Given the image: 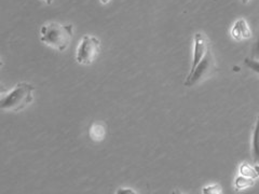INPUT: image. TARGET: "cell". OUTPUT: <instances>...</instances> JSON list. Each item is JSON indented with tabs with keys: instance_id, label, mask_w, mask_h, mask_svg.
Here are the masks:
<instances>
[{
	"instance_id": "obj_15",
	"label": "cell",
	"mask_w": 259,
	"mask_h": 194,
	"mask_svg": "<svg viewBox=\"0 0 259 194\" xmlns=\"http://www.w3.org/2000/svg\"><path fill=\"white\" fill-rule=\"evenodd\" d=\"M110 2V0H101V3L103 4V5H106V4H108Z\"/></svg>"
},
{
	"instance_id": "obj_2",
	"label": "cell",
	"mask_w": 259,
	"mask_h": 194,
	"mask_svg": "<svg viewBox=\"0 0 259 194\" xmlns=\"http://www.w3.org/2000/svg\"><path fill=\"white\" fill-rule=\"evenodd\" d=\"M35 86L26 82L15 85L13 90L0 102V108L9 111H21L25 109L34 100Z\"/></svg>"
},
{
	"instance_id": "obj_3",
	"label": "cell",
	"mask_w": 259,
	"mask_h": 194,
	"mask_svg": "<svg viewBox=\"0 0 259 194\" xmlns=\"http://www.w3.org/2000/svg\"><path fill=\"white\" fill-rule=\"evenodd\" d=\"M214 68H215V60L212 52H210V50L208 48L206 54L204 55V58L202 59V61L197 65V67L190 71V74L188 75L187 79H186L184 85L187 87L196 85L197 83L201 82L202 80H204L212 74Z\"/></svg>"
},
{
	"instance_id": "obj_13",
	"label": "cell",
	"mask_w": 259,
	"mask_h": 194,
	"mask_svg": "<svg viewBox=\"0 0 259 194\" xmlns=\"http://www.w3.org/2000/svg\"><path fill=\"white\" fill-rule=\"evenodd\" d=\"M250 59L259 61V36L257 38V41L254 44V47L252 50V58H250Z\"/></svg>"
},
{
	"instance_id": "obj_4",
	"label": "cell",
	"mask_w": 259,
	"mask_h": 194,
	"mask_svg": "<svg viewBox=\"0 0 259 194\" xmlns=\"http://www.w3.org/2000/svg\"><path fill=\"white\" fill-rule=\"evenodd\" d=\"M101 50V41L93 36L85 35L81 40L77 50L76 60L81 65L92 64L99 55Z\"/></svg>"
},
{
	"instance_id": "obj_16",
	"label": "cell",
	"mask_w": 259,
	"mask_h": 194,
	"mask_svg": "<svg viewBox=\"0 0 259 194\" xmlns=\"http://www.w3.org/2000/svg\"><path fill=\"white\" fill-rule=\"evenodd\" d=\"M45 2H46V4H47V5H52L53 0H45Z\"/></svg>"
},
{
	"instance_id": "obj_7",
	"label": "cell",
	"mask_w": 259,
	"mask_h": 194,
	"mask_svg": "<svg viewBox=\"0 0 259 194\" xmlns=\"http://www.w3.org/2000/svg\"><path fill=\"white\" fill-rule=\"evenodd\" d=\"M105 135H106V127L103 123H93L89 129V136L94 141H101L104 139Z\"/></svg>"
},
{
	"instance_id": "obj_8",
	"label": "cell",
	"mask_w": 259,
	"mask_h": 194,
	"mask_svg": "<svg viewBox=\"0 0 259 194\" xmlns=\"http://www.w3.org/2000/svg\"><path fill=\"white\" fill-rule=\"evenodd\" d=\"M253 160L256 165H259V116L257 118L256 126L254 129V135H253Z\"/></svg>"
},
{
	"instance_id": "obj_17",
	"label": "cell",
	"mask_w": 259,
	"mask_h": 194,
	"mask_svg": "<svg viewBox=\"0 0 259 194\" xmlns=\"http://www.w3.org/2000/svg\"><path fill=\"white\" fill-rule=\"evenodd\" d=\"M255 169H256V172H257V174L259 175V165H255Z\"/></svg>"
},
{
	"instance_id": "obj_10",
	"label": "cell",
	"mask_w": 259,
	"mask_h": 194,
	"mask_svg": "<svg viewBox=\"0 0 259 194\" xmlns=\"http://www.w3.org/2000/svg\"><path fill=\"white\" fill-rule=\"evenodd\" d=\"M240 173L242 176L245 177H249V178H256L259 175L257 174L255 167H252L250 165H248L247 163H243L241 168H240Z\"/></svg>"
},
{
	"instance_id": "obj_1",
	"label": "cell",
	"mask_w": 259,
	"mask_h": 194,
	"mask_svg": "<svg viewBox=\"0 0 259 194\" xmlns=\"http://www.w3.org/2000/svg\"><path fill=\"white\" fill-rule=\"evenodd\" d=\"M74 36V25H62L59 23H49L40 28V40L49 46L61 52L65 51L70 44Z\"/></svg>"
},
{
	"instance_id": "obj_14",
	"label": "cell",
	"mask_w": 259,
	"mask_h": 194,
	"mask_svg": "<svg viewBox=\"0 0 259 194\" xmlns=\"http://www.w3.org/2000/svg\"><path fill=\"white\" fill-rule=\"evenodd\" d=\"M118 194H136L135 191H133L132 189H127V188H122V189H119L117 191Z\"/></svg>"
},
{
	"instance_id": "obj_9",
	"label": "cell",
	"mask_w": 259,
	"mask_h": 194,
	"mask_svg": "<svg viewBox=\"0 0 259 194\" xmlns=\"http://www.w3.org/2000/svg\"><path fill=\"white\" fill-rule=\"evenodd\" d=\"M254 184V178H249L245 176H240L236 179V190H244L246 188L252 187Z\"/></svg>"
},
{
	"instance_id": "obj_18",
	"label": "cell",
	"mask_w": 259,
	"mask_h": 194,
	"mask_svg": "<svg viewBox=\"0 0 259 194\" xmlns=\"http://www.w3.org/2000/svg\"><path fill=\"white\" fill-rule=\"evenodd\" d=\"M248 2H249V0H242V3H243V4H247Z\"/></svg>"
},
{
	"instance_id": "obj_6",
	"label": "cell",
	"mask_w": 259,
	"mask_h": 194,
	"mask_svg": "<svg viewBox=\"0 0 259 194\" xmlns=\"http://www.w3.org/2000/svg\"><path fill=\"white\" fill-rule=\"evenodd\" d=\"M231 36L233 39L238 40V41L252 37V31H250L247 23L244 19H240L236 23H234V25L231 30Z\"/></svg>"
},
{
	"instance_id": "obj_12",
	"label": "cell",
	"mask_w": 259,
	"mask_h": 194,
	"mask_svg": "<svg viewBox=\"0 0 259 194\" xmlns=\"http://www.w3.org/2000/svg\"><path fill=\"white\" fill-rule=\"evenodd\" d=\"M203 193H207V194H222L223 191H222V188L220 187V185H216V184H213V185H208V187H205L203 188V191H202Z\"/></svg>"
},
{
	"instance_id": "obj_5",
	"label": "cell",
	"mask_w": 259,
	"mask_h": 194,
	"mask_svg": "<svg viewBox=\"0 0 259 194\" xmlns=\"http://www.w3.org/2000/svg\"><path fill=\"white\" fill-rule=\"evenodd\" d=\"M209 48L207 39L201 34V32H197L194 35V46H193V62L191 70L197 67V65L204 58L207 50ZM190 70V71H191Z\"/></svg>"
},
{
	"instance_id": "obj_11",
	"label": "cell",
	"mask_w": 259,
	"mask_h": 194,
	"mask_svg": "<svg viewBox=\"0 0 259 194\" xmlns=\"http://www.w3.org/2000/svg\"><path fill=\"white\" fill-rule=\"evenodd\" d=\"M244 64L246 65V66H247L250 70H253L254 72H256V74L259 75V61L247 58V59H245Z\"/></svg>"
}]
</instances>
